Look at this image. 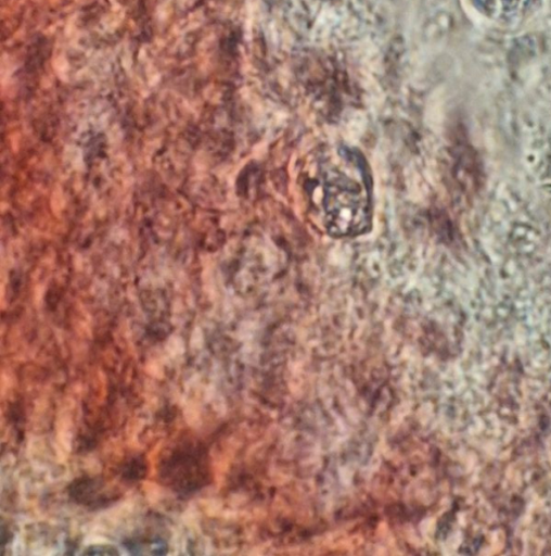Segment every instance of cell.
<instances>
[{"label":"cell","instance_id":"cell-4","mask_svg":"<svg viewBox=\"0 0 551 556\" xmlns=\"http://www.w3.org/2000/svg\"><path fill=\"white\" fill-rule=\"evenodd\" d=\"M534 0H475L478 9L486 15L509 20L524 13Z\"/></svg>","mask_w":551,"mask_h":556},{"label":"cell","instance_id":"cell-6","mask_svg":"<svg viewBox=\"0 0 551 556\" xmlns=\"http://www.w3.org/2000/svg\"><path fill=\"white\" fill-rule=\"evenodd\" d=\"M148 465L143 457L133 456L129 458L121 468V477L127 481H137L145 477Z\"/></svg>","mask_w":551,"mask_h":556},{"label":"cell","instance_id":"cell-2","mask_svg":"<svg viewBox=\"0 0 551 556\" xmlns=\"http://www.w3.org/2000/svg\"><path fill=\"white\" fill-rule=\"evenodd\" d=\"M328 205L330 223L341 233L357 229L364 219V204L355 188L335 189Z\"/></svg>","mask_w":551,"mask_h":556},{"label":"cell","instance_id":"cell-7","mask_svg":"<svg viewBox=\"0 0 551 556\" xmlns=\"http://www.w3.org/2000/svg\"><path fill=\"white\" fill-rule=\"evenodd\" d=\"M86 555H117L118 551L112 546L106 544H97L88 546L86 551H84Z\"/></svg>","mask_w":551,"mask_h":556},{"label":"cell","instance_id":"cell-3","mask_svg":"<svg viewBox=\"0 0 551 556\" xmlns=\"http://www.w3.org/2000/svg\"><path fill=\"white\" fill-rule=\"evenodd\" d=\"M103 489L104 483L101 478L85 476L75 479L68 485L67 492L75 503L98 508L108 503L107 494L103 492Z\"/></svg>","mask_w":551,"mask_h":556},{"label":"cell","instance_id":"cell-1","mask_svg":"<svg viewBox=\"0 0 551 556\" xmlns=\"http://www.w3.org/2000/svg\"><path fill=\"white\" fill-rule=\"evenodd\" d=\"M163 484L179 495H191L208 483L209 466L205 448L193 442L174 447L158 465Z\"/></svg>","mask_w":551,"mask_h":556},{"label":"cell","instance_id":"cell-5","mask_svg":"<svg viewBox=\"0 0 551 556\" xmlns=\"http://www.w3.org/2000/svg\"><path fill=\"white\" fill-rule=\"evenodd\" d=\"M126 548L133 554H165L166 543L162 539H130L125 543Z\"/></svg>","mask_w":551,"mask_h":556}]
</instances>
